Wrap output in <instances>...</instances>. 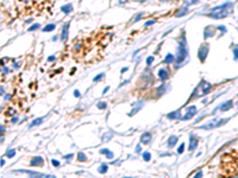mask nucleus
Segmentation results:
<instances>
[{
	"label": "nucleus",
	"mask_w": 238,
	"mask_h": 178,
	"mask_svg": "<svg viewBox=\"0 0 238 178\" xmlns=\"http://www.w3.org/2000/svg\"><path fill=\"white\" fill-rule=\"evenodd\" d=\"M207 52H208V45H201L199 49V59L200 62H205L206 59V56H207Z\"/></svg>",
	"instance_id": "6"
},
{
	"label": "nucleus",
	"mask_w": 238,
	"mask_h": 178,
	"mask_svg": "<svg viewBox=\"0 0 238 178\" xmlns=\"http://www.w3.org/2000/svg\"><path fill=\"white\" fill-rule=\"evenodd\" d=\"M141 18H142V14H139V16H137V17H136V19H135V20H139Z\"/></svg>",
	"instance_id": "42"
},
{
	"label": "nucleus",
	"mask_w": 238,
	"mask_h": 178,
	"mask_svg": "<svg viewBox=\"0 0 238 178\" xmlns=\"http://www.w3.org/2000/svg\"><path fill=\"white\" fill-rule=\"evenodd\" d=\"M74 96L75 97H80V93H79V90H75V92H74Z\"/></svg>",
	"instance_id": "36"
},
{
	"label": "nucleus",
	"mask_w": 238,
	"mask_h": 178,
	"mask_svg": "<svg viewBox=\"0 0 238 178\" xmlns=\"http://www.w3.org/2000/svg\"><path fill=\"white\" fill-rule=\"evenodd\" d=\"M174 59H175V57H174L172 54H168L167 56H166V58H164V63H173Z\"/></svg>",
	"instance_id": "17"
},
{
	"label": "nucleus",
	"mask_w": 238,
	"mask_h": 178,
	"mask_svg": "<svg viewBox=\"0 0 238 178\" xmlns=\"http://www.w3.org/2000/svg\"><path fill=\"white\" fill-rule=\"evenodd\" d=\"M177 140H179V138H177L176 136H172L169 139H168V147H169V148L174 147V145L177 143Z\"/></svg>",
	"instance_id": "14"
},
{
	"label": "nucleus",
	"mask_w": 238,
	"mask_h": 178,
	"mask_svg": "<svg viewBox=\"0 0 238 178\" xmlns=\"http://www.w3.org/2000/svg\"><path fill=\"white\" fill-rule=\"evenodd\" d=\"M108 151H109L108 148H102V150H100V153H101V154H106Z\"/></svg>",
	"instance_id": "34"
},
{
	"label": "nucleus",
	"mask_w": 238,
	"mask_h": 178,
	"mask_svg": "<svg viewBox=\"0 0 238 178\" xmlns=\"http://www.w3.org/2000/svg\"><path fill=\"white\" fill-rule=\"evenodd\" d=\"M150 138H151V134H150L149 132H145V133H143L141 137V143L142 144H149L150 143Z\"/></svg>",
	"instance_id": "12"
},
{
	"label": "nucleus",
	"mask_w": 238,
	"mask_h": 178,
	"mask_svg": "<svg viewBox=\"0 0 238 178\" xmlns=\"http://www.w3.org/2000/svg\"><path fill=\"white\" fill-rule=\"evenodd\" d=\"M108 138H112V134H109V133H106L105 136L102 137V141H107V140H108Z\"/></svg>",
	"instance_id": "30"
},
{
	"label": "nucleus",
	"mask_w": 238,
	"mask_h": 178,
	"mask_svg": "<svg viewBox=\"0 0 238 178\" xmlns=\"http://www.w3.org/2000/svg\"><path fill=\"white\" fill-rule=\"evenodd\" d=\"M97 107H98L99 109H105L106 107H107V105H106L105 102H99V103L97 105Z\"/></svg>",
	"instance_id": "26"
},
{
	"label": "nucleus",
	"mask_w": 238,
	"mask_h": 178,
	"mask_svg": "<svg viewBox=\"0 0 238 178\" xmlns=\"http://www.w3.org/2000/svg\"><path fill=\"white\" fill-rule=\"evenodd\" d=\"M233 54H234V59H238V45H236V47H234Z\"/></svg>",
	"instance_id": "31"
},
{
	"label": "nucleus",
	"mask_w": 238,
	"mask_h": 178,
	"mask_svg": "<svg viewBox=\"0 0 238 178\" xmlns=\"http://www.w3.org/2000/svg\"><path fill=\"white\" fill-rule=\"evenodd\" d=\"M168 119H170V120H176V119H181V113H180V110H175V112L173 113H169L167 115Z\"/></svg>",
	"instance_id": "13"
},
{
	"label": "nucleus",
	"mask_w": 238,
	"mask_h": 178,
	"mask_svg": "<svg viewBox=\"0 0 238 178\" xmlns=\"http://www.w3.org/2000/svg\"><path fill=\"white\" fill-rule=\"evenodd\" d=\"M152 62H154V57H152V56H149V57L147 58V64H148V65H151Z\"/></svg>",
	"instance_id": "29"
},
{
	"label": "nucleus",
	"mask_w": 238,
	"mask_h": 178,
	"mask_svg": "<svg viewBox=\"0 0 238 178\" xmlns=\"http://www.w3.org/2000/svg\"><path fill=\"white\" fill-rule=\"evenodd\" d=\"M107 90H108V87H105V89H104V92H102V94H105L106 92H107Z\"/></svg>",
	"instance_id": "43"
},
{
	"label": "nucleus",
	"mask_w": 238,
	"mask_h": 178,
	"mask_svg": "<svg viewBox=\"0 0 238 178\" xmlns=\"http://www.w3.org/2000/svg\"><path fill=\"white\" fill-rule=\"evenodd\" d=\"M143 159H144L145 162H150V159H151V154H150L149 152H144V153H143Z\"/></svg>",
	"instance_id": "24"
},
{
	"label": "nucleus",
	"mask_w": 238,
	"mask_h": 178,
	"mask_svg": "<svg viewBox=\"0 0 238 178\" xmlns=\"http://www.w3.org/2000/svg\"><path fill=\"white\" fill-rule=\"evenodd\" d=\"M68 29H69V23L64 24L63 30H62V35H61V40H62V42H64L67 39V37H68Z\"/></svg>",
	"instance_id": "11"
},
{
	"label": "nucleus",
	"mask_w": 238,
	"mask_h": 178,
	"mask_svg": "<svg viewBox=\"0 0 238 178\" xmlns=\"http://www.w3.org/2000/svg\"><path fill=\"white\" fill-rule=\"evenodd\" d=\"M14 154H16V150L14 148H11V150H8L6 152V157L7 158H12V157H14Z\"/></svg>",
	"instance_id": "21"
},
{
	"label": "nucleus",
	"mask_w": 238,
	"mask_h": 178,
	"mask_svg": "<svg viewBox=\"0 0 238 178\" xmlns=\"http://www.w3.org/2000/svg\"><path fill=\"white\" fill-rule=\"evenodd\" d=\"M158 77H160L161 81H166L168 77H169V74L166 69H160L158 70Z\"/></svg>",
	"instance_id": "10"
},
{
	"label": "nucleus",
	"mask_w": 238,
	"mask_h": 178,
	"mask_svg": "<svg viewBox=\"0 0 238 178\" xmlns=\"http://www.w3.org/2000/svg\"><path fill=\"white\" fill-rule=\"evenodd\" d=\"M106 157L108 159H113V152H111V151H108L107 153H106Z\"/></svg>",
	"instance_id": "33"
},
{
	"label": "nucleus",
	"mask_w": 238,
	"mask_h": 178,
	"mask_svg": "<svg viewBox=\"0 0 238 178\" xmlns=\"http://www.w3.org/2000/svg\"><path fill=\"white\" fill-rule=\"evenodd\" d=\"M227 121H229V119H214V120L207 122L206 125L200 126L199 129H214V128H218L223 125H225Z\"/></svg>",
	"instance_id": "4"
},
{
	"label": "nucleus",
	"mask_w": 238,
	"mask_h": 178,
	"mask_svg": "<svg viewBox=\"0 0 238 178\" xmlns=\"http://www.w3.org/2000/svg\"><path fill=\"white\" fill-rule=\"evenodd\" d=\"M187 11H188V10H187V7L185 6V7H182V8H181V10H180L179 12H177V13H176V17H182V16H185V14L187 13Z\"/></svg>",
	"instance_id": "19"
},
{
	"label": "nucleus",
	"mask_w": 238,
	"mask_h": 178,
	"mask_svg": "<svg viewBox=\"0 0 238 178\" xmlns=\"http://www.w3.org/2000/svg\"><path fill=\"white\" fill-rule=\"evenodd\" d=\"M161 1H167V0H161Z\"/></svg>",
	"instance_id": "47"
},
{
	"label": "nucleus",
	"mask_w": 238,
	"mask_h": 178,
	"mask_svg": "<svg viewBox=\"0 0 238 178\" xmlns=\"http://www.w3.org/2000/svg\"><path fill=\"white\" fill-rule=\"evenodd\" d=\"M107 170H108V166H107L106 164H101V165L99 166V169H98V171H99L100 173H106Z\"/></svg>",
	"instance_id": "18"
},
{
	"label": "nucleus",
	"mask_w": 238,
	"mask_h": 178,
	"mask_svg": "<svg viewBox=\"0 0 238 178\" xmlns=\"http://www.w3.org/2000/svg\"><path fill=\"white\" fill-rule=\"evenodd\" d=\"M189 151H194L196 146H198V139L194 137V134H191V139H189Z\"/></svg>",
	"instance_id": "9"
},
{
	"label": "nucleus",
	"mask_w": 238,
	"mask_h": 178,
	"mask_svg": "<svg viewBox=\"0 0 238 178\" xmlns=\"http://www.w3.org/2000/svg\"><path fill=\"white\" fill-rule=\"evenodd\" d=\"M78 157H79L78 159H79V160H80V162H86V160H87V157H86V155H85V154H83L82 152H79Z\"/></svg>",
	"instance_id": "23"
},
{
	"label": "nucleus",
	"mask_w": 238,
	"mask_h": 178,
	"mask_svg": "<svg viewBox=\"0 0 238 178\" xmlns=\"http://www.w3.org/2000/svg\"><path fill=\"white\" fill-rule=\"evenodd\" d=\"M125 1H127V0H119V4H124Z\"/></svg>",
	"instance_id": "44"
},
{
	"label": "nucleus",
	"mask_w": 238,
	"mask_h": 178,
	"mask_svg": "<svg viewBox=\"0 0 238 178\" xmlns=\"http://www.w3.org/2000/svg\"><path fill=\"white\" fill-rule=\"evenodd\" d=\"M32 166H38V165H43L44 164V159L42 157H33L30 162Z\"/></svg>",
	"instance_id": "8"
},
{
	"label": "nucleus",
	"mask_w": 238,
	"mask_h": 178,
	"mask_svg": "<svg viewBox=\"0 0 238 178\" xmlns=\"http://www.w3.org/2000/svg\"><path fill=\"white\" fill-rule=\"evenodd\" d=\"M64 158H66V159H70V158H73V154H67V155H64Z\"/></svg>",
	"instance_id": "37"
},
{
	"label": "nucleus",
	"mask_w": 238,
	"mask_h": 178,
	"mask_svg": "<svg viewBox=\"0 0 238 178\" xmlns=\"http://www.w3.org/2000/svg\"><path fill=\"white\" fill-rule=\"evenodd\" d=\"M54 59H55V56H50V57L48 58V61H49V62H51V61H54Z\"/></svg>",
	"instance_id": "39"
},
{
	"label": "nucleus",
	"mask_w": 238,
	"mask_h": 178,
	"mask_svg": "<svg viewBox=\"0 0 238 178\" xmlns=\"http://www.w3.org/2000/svg\"><path fill=\"white\" fill-rule=\"evenodd\" d=\"M195 114H196V107H195L194 105H192V106H189V107L187 108L186 114H185L184 116H181V120H182V121H187V120H189V119H192Z\"/></svg>",
	"instance_id": "5"
},
{
	"label": "nucleus",
	"mask_w": 238,
	"mask_h": 178,
	"mask_svg": "<svg viewBox=\"0 0 238 178\" xmlns=\"http://www.w3.org/2000/svg\"><path fill=\"white\" fill-rule=\"evenodd\" d=\"M126 70H127V68H123V69H121V73H124V71H126Z\"/></svg>",
	"instance_id": "46"
},
{
	"label": "nucleus",
	"mask_w": 238,
	"mask_h": 178,
	"mask_svg": "<svg viewBox=\"0 0 238 178\" xmlns=\"http://www.w3.org/2000/svg\"><path fill=\"white\" fill-rule=\"evenodd\" d=\"M61 10H62V12H64V13H70L71 11H73V6H71L70 4H68V5H64V6H62L61 7Z\"/></svg>",
	"instance_id": "16"
},
{
	"label": "nucleus",
	"mask_w": 238,
	"mask_h": 178,
	"mask_svg": "<svg viewBox=\"0 0 238 178\" xmlns=\"http://www.w3.org/2000/svg\"><path fill=\"white\" fill-rule=\"evenodd\" d=\"M184 151H185V144H181V145H180V147L177 148V153H179V154H181V153H184Z\"/></svg>",
	"instance_id": "27"
},
{
	"label": "nucleus",
	"mask_w": 238,
	"mask_h": 178,
	"mask_svg": "<svg viewBox=\"0 0 238 178\" xmlns=\"http://www.w3.org/2000/svg\"><path fill=\"white\" fill-rule=\"evenodd\" d=\"M201 176H203V172H201V171H200V172H198V173L195 174V177H201Z\"/></svg>",
	"instance_id": "40"
},
{
	"label": "nucleus",
	"mask_w": 238,
	"mask_h": 178,
	"mask_svg": "<svg viewBox=\"0 0 238 178\" xmlns=\"http://www.w3.org/2000/svg\"><path fill=\"white\" fill-rule=\"evenodd\" d=\"M104 75H105L104 73H101V74H99V75H97V76L93 78V82H98L99 80H101V78L104 77Z\"/></svg>",
	"instance_id": "25"
},
{
	"label": "nucleus",
	"mask_w": 238,
	"mask_h": 178,
	"mask_svg": "<svg viewBox=\"0 0 238 178\" xmlns=\"http://www.w3.org/2000/svg\"><path fill=\"white\" fill-rule=\"evenodd\" d=\"M232 107H233V102L231 100H229V101H226L225 103H223L222 106H219V109H220L222 112H226V110H230Z\"/></svg>",
	"instance_id": "7"
},
{
	"label": "nucleus",
	"mask_w": 238,
	"mask_h": 178,
	"mask_svg": "<svg viewBox=\"0 0 238 178\" xmlns=\"http://www.w3.org/2000/svg\"><path fill=\"white\" fill-rule=\"evenodd\" d=\"M51 164H52L54 166H60V162L56 160V159H51Z\"/></svg>",
	"instance_id": "32"
},
{
	"label": "nucleus",
	"mask_w": 238,
	"mask_h": 178,
	"mask_svg": "<svg viewBox=\"0 0 238 178\" xmlns=\"http://www.w3.org/2000/svg\"><path fill=\"white\" fill-rule=\"evenodd\" d=\"M37 29H39V24H35V25H32V26L29 27V31H35V30H37Z\"/></svg>",
	"instance_id": "28"
},
{
	"label": "nucleus",
	"mask_w": 238,
	"mask_h": 178,
	"mask_svg": "<svg viewBox=\"0 0 238 178\" xmlns=\"http://www.w3.org/2000/svg\"><path fill=\"white\" fill-rule=\"evenodd\" d=\"M43 121H44V118H38V119L33 120L31 124L29 125V128H32V127H35V126H38V125H41Z\"/></svg>",
	"instance_id": "15"
},
{
	"label": "nucleus",
	"mask_w": 238,
	"mask_h": 178,
	"mask_svg": "<svg viewBox=\"0 0 238 178\" xmlns=\"http://www.w3.org/2000/svg\"><path fill=\"white\" fill-rule=\"evenodd\" d=\"M219 30H220V31H223V32H226V29H225V27H223V26H219Z\"/></svg>",
	"instance_id": "38"
},
{
	"label": "nucleus",
	"mask_w": 238,
	"mask_h": 178,
	"mask_svg": "<svg viewBox=\"0 0 238 178\" xmlns=\"http://www.w3.org/2000/svg\"><path fill=\"white\" fill-rule=\"evenodd\" d=\"M136 152L138 153V152H141V146H137L136 147Z\"/></svg>",
	"instance_id": "41"
},
{
	"label": "nucleus",
	"mask_w": 238,
	"mask_h": 178,
	"mask_svg": "<svg viewBox=\"0 0 238 178\" xmlns=\"http://www.w3.org/2000/svg\"><path fill=\"white\" fill-rule=\"evenodd\" d=\"M4 164H5V160L4 159H1V166H4Z\"/></svg>",
	"instance_id": "45"
},
{
	"label": "nucleus",
	"mask_w": 238,
	"mask_h": 178,
	"mask_svg": "<svg viewBox=\"0 0 238 178\" xmlns=\"http://www.w3.org/2000/svg\"><path fill=\"white\" fill-rule=\"evenodd\" d=\"M187 40L185 37H182V39L180 40L179 43V47H177V54H176V63L177 65L182 64L185 62V59L187 57Z\"/></svg>",
	"instance_id": "2"
},
{
	"label": "nucleus",
	"mask_w": 238,
	"mask_h": 178,
	"mask_svg": "<svg viewBox=\"0 0 238 178\" xmlns=\"http://www.w3.org/2000/svg\"><path fill=\"white\" fill-rule=\"evenodd\" d=\"M232 6L233 5L231 3H226L224 5H220V6H217V7L212 8L211 12L208 13V17L211 18H214V19H222V18H225L232 12Z\"/></svg>",
	"instance_id": "1"
},
{
	"label": "nucleus",
	"mask_w": 238,
	"mask_h": 178,
	"mask_svg": "<svg viewBox=\"0 0 238 178\" xmlns=\"http://www.w3.org/2000/svg\"><path fill=\"white\" fill-rule=\"evenodd\" d=\"M211 89H212V85L210 84L208 82L203 80V81L199 83V85L194 89V93H193L192 97H194V96L199 97V96H203V95H206V94H208L211 92Z\"/></svg>",
	"instance_id": "3"
},
{
	"label": "nucleus",
	"mask_w": 238,
	"mask_h": 178,
	"mask_svg": "<svg viewBox=\"0 0 238 178\" xmlns=\"http://www.w3.org/2000/svg\"><path fill=\"white\" fill-rule=\"evenodd\" d=\"M154 23H155V20H149V21H147V23H145V26H150V25H151V24H154Z\"/></svg>",
	"instance_id": "35"
},
{
	"label": "nucleus",
	"mask_w": 238,
	"mask_h": 178,
	"mask_svg": "<svg viewBox=\"0 0 238 178\" xmlns=\"http://www.w3.org/2000/svg\"><path fill=\"white\" fill-rule=\"evenodd\" d=\"M55 27H56V25L55 24H49L48 26H45L43 29L44 32H49V31H52V30H55Z\"/></svg>",
	"instance_id": "20"
},
{
	"label": "nucleus",
	"mask_w": 238,
	"mask_h": 178,
	"mask_svg": "<svg viewBox=\"0 0 238 178\" xmlns=\"http://www.w3.org/2000/svg\"><path fill=\"white\" fill-rule=\"evenodd\" d=\"M199 0H184L185 6H191V5H194L195 3H198Z\"/></svg>",
	"instance_id": "22"
}]
</instances>
